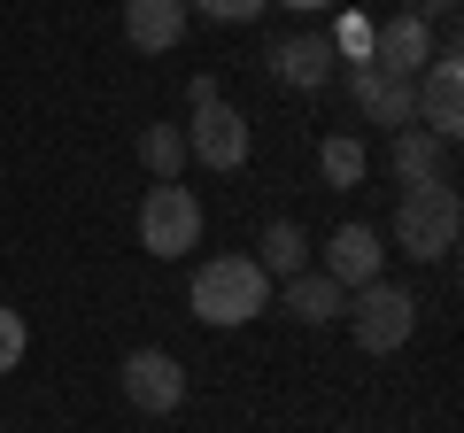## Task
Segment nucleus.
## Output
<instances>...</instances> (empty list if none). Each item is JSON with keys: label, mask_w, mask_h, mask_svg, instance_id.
Listing matches in <instances>:
<instances>
[{"label": "nucleus", "mask_w": 464, "mask_h": 433, "mask_svg": "<svg viewBox=\"0 0 464 433\" xmlns=\"http://www.w3.org/2000/svg\"><path fill=\"white\" fill-rule=\"evenodd\" d=\"M271 310V279L256 271V255H217L194 271V317L201 325H248Z\"/></svg>", "instance_id": "obj_1"}, {"label": "nucleus", "mask_w": 464, "mask_h": 433, "mask_svg": "<svg viewBox=\"0 0 464 433\" xmlns=\"http://www.w3.org/2000/svg\"><path fill=\"white\" fill-rule=\"evenodd\" d=\"M457 233H464L457 186H411V194H402V209H395V248H402V255L441 264V255L457 248Z\"/></svg>", "instance_id": "obj_2"}, {"label": "nucleus", "mask_w": 464, "mask_h": 433, "mask_svg": "<svg viewBox=\"0 0 464 433\" xmlns=\"http://www.w3.org/2000/svg\"><path fill=\"white\" fill-rule=\"evenodd\" d=\"M341 317L356 325V349H364V356H395L402 341L418 333V302L402 294L395 279H372V286H356Z\"/></svg>", "instance_id": "obj_3"}, {"label": "nucleus", "mask_w": 464, "mask_h": 433, "mask_svg": "<svg viewBox=\"0 0 464 433\" xmlns=\"http://www.w3.org/2000/svg\"><path fill=\"white\" fill-rule=\"evenodd\" d=\"M140 248L163 255V264H179V255L201 248V201L186 194L179 178H155L148 201H140Z\"/></svg>", "instance_id": "obj_4"}, {"label": "nucleus", "mask_w": 464, "mask_h": 433, "mask_svg": "<svg viewBox=\"0 0 464 433\" xmlns=\"http://www.w3.org/2000/svg\"><path fill=\"white\" fill-rule=\"evenodd\" d=\"M116 380H124V402L148 410V418H170V410L186 402V364H179L170 349H132Z\"/></svg>", "instance_id": "obj_5"}, {"label": "nucleus", "mask_w": 464, "mask_h": 433, "mask_svg": "<svg viewBox=\"0 0 464 433\" xmlns=\"http://www.w3.org/2000/svg\"><path fill=\"white\" fill-rule=\"evenodd\" d=\"M186 155H201L209 170H240L248 163V117L232 101H201L194 124H186Z\"/></svg>", "instance_id": "obj_6"}, {"label": "nucleus", "mask_w": 464, "mask_h": 433, "mask_svg": "<svg viewBox=\"0 0 464 433\" xmlns=\"http://www.w3.org/2000/svg\"><path fill=\"white\" fill-rule=\"evenodd\" d=\"M372 63L418 85V78H426V63H433V32H426V16H418V8H402V16L372 24Z\"/></svg>", "instance_id": "obj_7"}, {"label": "nucleus", "mask_w": 464, "mask_h": 433, "mask_svg": "<svg viewBox=\"0 0 464 433\" xmlns=\"http://www.w3.org/2000/svg\"><path fill=\"white\" fill-rule=\"evenodd\" d=\"M348 93H356V109H364V117L372 124H395V132H402V124H411V78H395V70H380V63H356V70H348Z\"/></svg>", "instance_id": "obj_8"}, {"label": "nucleus", "mask_w": 464, "mask_h": 433, "mask_svg": "<svg viewBox=\"0 0 464 433\" xmlns=\"http://www.w3.org/2000/svg\"><path fill=\"white\" fill-rule=\"evenodd\" d=\"M325 279L341 286V294L372 286L380 279V233H372V225H341V233L325 240Z\"/></svg>", "instance_id": "obj_9"}, {"label": "nucleus", "mask_w": 464, "mask_h": 433, "mask_svg": "<svg viewBox=\"0 0 464 433\" xmlns=\"http://www.w3.org/2000/svg\"><path fill=\"white\" fill-rule=\"evenodd\" d=\"M186 0H124V39H132L140 54H170L186 39Z\"/></svg>", "instance_id": "obj_10"}, {"label": "nucleus", "mask_w": 464, "mask_h": 433, "mask_svg": "<svg viewBox=\"0 0 464 433\" xmlns=\"http://www.w3.org/2000/svg\"><path fill=\"white\" fill-rule=\"evenodd\" d=\"M395 170H402V186H449V140H433L426 124H402L395 132Z\"/></svg>", "instance_id": "obj_11"}, {"label": "nucleus", "mask_w": 464, "mask_h": 433, "mask_svg": "<svg viewBox=\"0 0 464 433\" xmlns=\"http://www.w3.org/2000/svg\"><path fill=\"white\" fill-rule=\"evenodd\" d=\"M271 70H279L286 85H302V93H310V85H325V78H333V39H325V32L279 39V47H271Z\"/></svg>", "instance_id": "obj_12"}, {"label": "nucleus", "mask_w": 464, "mask_h": 433, "mask_svg": "<svg viewBox=\"0 0 464 433\" xmlns=\"http://www.w3.org/2000/svg\"><path fill=\"white\" fill-rule=\"evenodd\" d=\"M286 310H295L302 325H333V317L348 310V294L325 279V271H295V279H286Z\"/></svg>", "instance_id": "obj_13"}, {"label": "nucleus", "mask_w": 464, "mask_h": 433, "mask_svg": "<svg viewBox=\"0 0 464 433\" xmlns=\"http://www.w3.org/2000/svg\"><path fill=\"white\" fill-rule=\"evenodd\" d=\"M256 248H264V255H256V271H264V279H295L302 255H310V233L279 216V225H264V240H256Z\"/></svg>", "instance_id": "obj_14"}, {"label": "nucleus", "mask_w": 464, "mask_h": 433, "mask_svg": "<svg viewBox=\"0 0 464 433\" xmlns=\"http://www.w3.org/2000/svg\"><path fill=\"white\" fill-rule=\"evenodd\" d=\"M317 170H325V186H333V194L364 186V140H356V132H333L325 148H317Z\"/></svg>", "instance_id": "obj_15"}, {"label": "nucleus", "mask_w": 464, "mask_h": 433, "mask_svg": "<svg viewBox=\"0 0 464 433\" xmlns=\"http://www.w3.org/2000/svg\"><path fill=\"white\" fill-rule=\"evenodd\" d=\"M140 163H148L155 178H179V163H186V132H179V124H148V132H140Z\"/></svg>", "instance_id": "obj_16"}, {"label": "nucleus", "mask_w": 464, "mask_h": 433, "mask_svg": "<svg viewBox=\"0 0 464 433\" xmlns=\"http://www.w3.org/2000/svg\"><path fill=\"white\" fill-rule=\"evenodd\" d=\"M333 54H348V63H372V24H364V16H341V32H333Z\"/></svg>", "instance_id": "obj_17"}, {"label": "nucleus", "mask_w": 464, "mask_h": 433, "mask_svg": "<svg viewBox=\"0 0 464 433\" xmlns=\"http://www.w3.org/2000/svg\"><path fill=\"white\" fill-rule=\"evenodd\" d=\"M186 8H201V16H217V24H256L271 0H186Z\"/></svg>", "instance_id": "obj_18"}, {"label": "nucleus", "mask_w": 464, "mask_h": 433, "mask_svg": "<svg viewBox=\"0 0 464 433\" xmlns=\"http://www.w3.org/2000/svg\"><path fill=\"white\" fill-rule=\"evenodd\" d=\"M24 349H32V333H24V317L16 310H0V371H16Z\"/></svg>", "instance_id": "obj_19"}, {"label": "nucleus", "mask_w": 464, "mask_h": 433, "mask_svg": "<svg viewBox=\"0 0 464 433\" xmlns=\"http://www.w3.org/2000/svg\"><path fill=\"white\" fill-rule=\"evenodd\" d=\"M426 8H433V16H457V0H426ZM426 8H418V16H426Z\"/></svg>", "instance_id": "obj_20"}, {"label": "nucleus", "mask_w": 464, "mask_h": 433, "mask_svg": "<svg viewBox=\"0 0 464 433\" xmlns=\"http://www.w3.org/2000/svg\"><path fill=\"white\" fill-rule=\"evenodd\" d=\"M286 8H302V16H317V8H333V0H286Z\"/></svg>", "instance_id": "obj_21"}]
</instances>
